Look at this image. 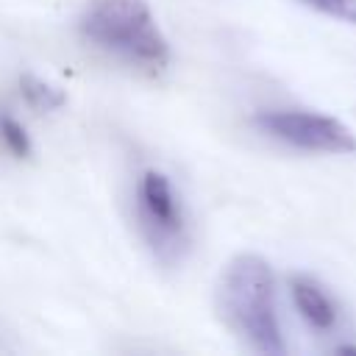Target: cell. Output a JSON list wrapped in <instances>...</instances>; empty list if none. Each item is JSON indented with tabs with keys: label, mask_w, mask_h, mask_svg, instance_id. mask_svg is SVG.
Listing matches in <instances>:
<instances>
[{
	"label": "cell",
	"mask_w": 356,
	"mask_h": 356,
	"mask_svg": "<svg viewBox=\"0 0 356 356\" xmlns=\"http://www.w3.org/2000/svg\"><path fill=\"white\" fill-rule=\"evenodd\" d=\"M78 33L114 61L159 75L172 61V47L147 0H89L78 17Z\"/></svg>",
	"instance_id": "6da1fadb"
},
{
	"label": "cell",
	"mask_w": 356,
	"mask_h": 356,
	"mask_svg": "<svg viewBox=\"0 0 356 356\" xmlns=\"http://www.w3.org/2000/svg\"><path fill=\"white\" fill-rule=\"evenodd\" d=\"M220 309L228 325L259 353H286L275 306V275L267 259L256 253L234 256L220 278Z\"/></svg>",
	"instance_id": "7a4b0ae2"
},
{
	"label": "cell",
	"mask_w": 356,
	"mask_h": 356,
	"mask_svg": "<svg viewBox=\"0 0 356 356\" xmlns=\"http://www.w3.org/2000/svg\"><path fill=\"white\" fill-rule=\"evenodd\" d=\"M134 225L164 267H178L192 250V217L181 189L159 167H145L134 181Z\"/></svg>",
	"instance_id": "3957f363"
},
{
	"label": "cell",
	"mask_w": 356,
	"mask_h": 356,
	"mask_svg": "<svg viewBox=\"0 0 356 356\" xmlns=\"http://www.w3.org/2000/svg\"><path fill=\"white\" fill-rule=\"evenodd\" d=\"M253 125L264 136L309 153H353L356 150V134L345 122L328 114L306 111V108H267L253 117Z\"/></svg>",
	"instance_id": "277c9868"
},
{
	"label": "cell",
	"mask_w": 356,
	"mask_h": 356,
	"mask_svg": "<svg viewBox=\"0 0 356 356\" xmlns=\"http://www.w3.org/2000/svg\"><path fill=\"white\" fill-rule=\"evenodd\" d=\"M289 292L298 314L317 331H328L337 323V306L328 298V292L309 275H292L289 278Z\"/></svg>",
	"instance_id": "5b68a950"
},
{
	"label": "cell",
	"mask_w": 356,
	"mask_h": 356,
	"mask_svg": "<svg viewBox=\"0 0 356 356\" xmlns=\"http://www.w3.org/2000/svg\"><path fill=\"white\" fill-rule=\"evenodd\" d=\"M17 86H19V97L33 111L50 114V111H58V108L67 106V92L61 86L44 81V78H39V75H33V72H22Z\"/></svg>",
	"instance_id": "8992f818"
},
{
	"label": "cell",
	"mask_w": 356,
	"mask_h": 356,
	"mask_svg": "<svg viewBox=\"0 0 356 356\" xmlns=\"http://www.w3.org/2000/svg\"><path fill=\"white\" fill-rule=\"evenodd\" d=\"M0 150L14 161H25L33 156V139L28 128L8 108H0Z\"/></svg>",
	"instance_id": "52a82bcc"
},
{
	"label": "cell",
	"mask_w": 356,
	"mask_h": 356,
	"mask_svg": "<svg viewBox=\"0 0 356 356\" xmlns=\"http://www.w3.org/2000/svg\"><path fill=\"white\" fill-rule=\"evenodd\" d=\"M300 3H306L309 8H314V11L325 14V17H334V19L356 25V0H300Z\"/></svg>",
	"instance_id": "ba28073f"
}]
</instances>
